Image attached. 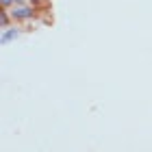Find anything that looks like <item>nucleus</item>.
<instances>
[{
    "label": "nucleus",
    "instance_id": "1",
    "mask_svg": "<svg viewBox=\"0 0 152 152\" xmlns=\"http://www.w3.org/2000/svg\"><path fill=\"white\" fill-rule=\"evenodd\" d=\"M11 13L13 22H28V20H33L37 15V9L35 7H26L24 2H15L13 4V9H7Z\"/></svg>",
    "mask_w": 152,
    "mask_h": 152
},
{
    "label": "nucleus",
    "instance_id": "2",
    "mask_svg": "<svg viewBox=\"0 0 152 152\" xmlns=\"http://www.w3.org/2000/svg\"><path fill=\"white\" fill-rule=\"evenodd\" d=\"M18 37H20V31L15 28V26H9V28L2 31V44H9V41L18 39Z\"/></svg>",
    "mask_w": 152,
    "mask_h": 152
},
{
    "label": "nucleus",
    "instance_id": "3",
    "mask_svg": "<svg viewBox=\"0 0 152 152\" xmlns=\"http://www.w3.org/2000/svg\"><path fill=\"white\" fill-rule=\"evenodd\" d=\"M11 20H13V18H11V13L7 11V9H2V11H0V28H2V31H4V28H9Z\"/></svg>",
    "mask_w": 152,
    "mask_h": 152
},
{
    "label": "nucleus",
    "instance_id": "4",
    "mask_svg": "<svg viewBox=\"0 0 152 152\" xmlns=\"http://www.w3.org/2000/svg\"><path fill=\"white\" fill-rule=\"evenodd\" d=\"M31 2H33V7H35V9H41V7L48 4V0H31Z\"/></svg>",
    "mask_w": 152,
    "mask_h": 152
},
{
    "label": "nucleus",
    "instance_id": "5",
    "mask_svg": "<svg viewBox=\"0 0 152 152\" xmlns=\"http://www.w3.org/2000/svg\"><path fill=\"white\" fill-rule=\"evenodd\" d=\"M2 2V9H11V4H15V0H0Z\"/></svg>",
    "mask_w": 152,
    "mask_h": 152
},
{
    "label": "nucleus",
    "instance_id": "6",
    "mask_svg": "<svg viewBox=\"0 0 152 152\" xmlns=\"http://www.w3.org/2000/svg\"><path fill=\"white\" fill-rule=\"evenodd\" d=\"M15 2H26V0H15Z\"/></svg>",
    "mask_w": 152,
    "mask_h": 152
}]
</instances>
